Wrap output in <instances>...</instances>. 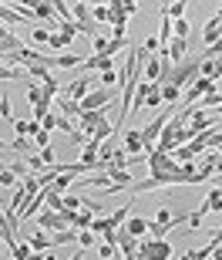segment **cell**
<instances>
[{
    "mask_svg": "<svg viewBox=\"0 0 222 260\" xmlns=\"http://www.w3.org/2000/svg\"><path fill=\"white\" fill-rule=\"evenodd\" d=\"M34 20H48L58 27V17H54V4H34Z\"/></svg>",
    "mask_w": 222,
    "mask_h": 260,
    "instance_id": "2e32d148",
    "label": "cell"
},
{
    "mask_svg": "<svg viewBox=\"0 0 222 260\" xmlns=\"http://www.w3.org/2000/svg\"><path fill=\"white\" fill-rule=\"evenodd\" d=\"M115 233H118V250H121V257H135L138 240L131 237V233H125V230H115Z\"/></svg>",
    "mask_w": 222,
    "mask_h": 260,
    "instance_id": "8fae6325",
    "label": "cell"
},
{
    "mask_svg": "<svg viewBox=\"0 0 222 260\" xmlns=\"http://www.w3.org/2000/svg\"><path fill=\"white\" fill-rule=\"evenodd\" d=\"M199 75H202V58H199V54H189L182 64L172 68V75L165 78V85H175V88H182V91H185Z\"/></svg>",
    "mask_w": 222,
    "mask_h": 260,
    "instance_id": "6da1fadb",
    "label": "cell"
},
{
    "mask_svg": "<svg viewBox=\"0 0 222 260\" xmlns=\"http://www.w3.org/2000/svg\"><path fill=\"white\" fill-rule=\"evenodd\" d=\"M10 125L17 128V135H20V139H27V135H30V139H34V135L40 132V125H37V122H34V118H30V122H20V118H14Z\"/></svg>",
    "mask_w": 222,
    "mask_h": 260,
    "instance_id": "e0dca14e",
    "label": "cell"
},
{
    "mask_svg": "<svg viewBox=\"0 0 222 260\" xmlns=\"http://www.w3.org/2000/svg\"><path fill=\"white\" fill-rule=\"evenodd\" d=\"M27 247H30L34 253H44V250H51V240L44 237V233H34V237L27 240Z\"/></svg>",
    "mask_w": 222,
    "mask_h": 260,
    "instance_id": "603a6c76",
    "label": "cell"
},
{
    "mask_svg": "<svg viewBox=\"0 0 222 260\" xmlns=\"http://www.w3.org/2000/svg\"><path fill=\"white\" fill-rule=\"evenodd\" d=\"M101 85H105V88H115L118 85V75H115V71H105V75H101Z\"/></svg>",
    "mask_w": 222,
    "mask_h": 260,
    "instance_id": "f35d334b",
    "label": "cell"
},
{
    "mask_svg": "<svg viewBox=\"0 0 222 260\" xmlns=\"http://www.w3.org/2000/svg\"><path fill=\"white\" fill-rule=\"evenodd\" d=\"M125 152L128 155H145V145H142V132L138 128H128L125 132Z\"/></svg>",
    "mask_w": 222,
    "mask_h": 260,
    "instance_id": "9c48e42d",
    "label": "cell"
},
{
    "mask_svg": "<svg viewBox=\"0 0 222 260\" xmlns=\"http://www.w3.org/2000/svg\"><path fill=\"white\" fill-rule=\"evenodd\" d=\"M71 20L81 27V34L98 38V34H95V20H91V7H87V4H71Z\"/></svg>",
    "mask_w": 222,
    "mask_h": 260,
    "instance_id": "3957f363",
    "label": "cell"
},
{
    "mask_svg": "<svg viewBox=\"0 0 222 260\" xmlns=\"http://www.w3.org/2000/svg\"><path fill=\"white\" fill-rule=\"evenodd\" d=\"M91 243H95V233H91V230H81V233H77V247H81V250H87Z\"/></svg>",
    "mask_w": 222,
    "mask_h": 260,
    "instance_id": "e575fe53",
    "label": "cell"
},
{
    "mask_svg": "<svg viewBox=\"0 0 222 260\" xmlns=\"http://www.w3.org/2000/svg\"><path fill=\"white\" fill-rule=\"evenodd\" d=\"M71 183H74V173H64V176H58V179H54L51 186H54V193H61V196H64Z\"/></svg>",
    "mask_w": 222,
    "mask_h": 260,
    "instance_id": "4316f807",
    "label": "cell"
},
{
    "mask_svg": "<svg viewBox=\"0 0 222 260\" xmlns=\"http://www.w3.org/2000/svg\"><path fill=\"white\" fill-rule=\"evenodd\" d=\"M40 159H44V166H48V169H54V166H58V155H54V149H40Z\"/></svg>",
    "mask_w": 222,
    "mask_h": 260,
    "instance_id": "d590c367",
    "label": "cell"
},
{
    "mask_svg": "<svg viewBox=\"0 0 222 260\" xmlns=\"http://www.w3.org/2000/svg\"><path fill=\"white\" fill-rule=\"evenodd\" d=\"M138 257L142 260H172V243L142 237V240H138Z\"/></svg>",
    "mask_w": 222,
    "mask_h": 260,
    "instance_id": "7a4b0ae2",
    "label": "cell"
},
{
    "mask_svg": "<svg viewBox=\"0 0 222 260\" xmlns=\"http://www.w3.org/2000/svg\"><path fill=\"white\" fill-rule=\"evenodd\" d=\"M118 260H138V253H135V257H118Z\"/></svg>",
    "mask_w": 222,
    "mask_h": 260,
    "instance_id": "b9f144b4",
    "label": "cell"
},
{
    "mask_svg": "<svg viewBox=\"0 0 222 260\" xmlns=\"http://www.w3.org/2000/svg\"><path fill=\"white\" fill-rule=\"evenodd\" d=\"M111 102H115V98H111V91H108V88H98V91L84 95L77 105H81V112H98V108H108Z\"/></svg>",
    "mask_w": 222,
    "mask_h": 260,
    "instance_id": "277c9868",
    "label": "cell"
},
{
    "mask_svg": "<svg viewBox=\"0 0 222 260\" xmlns=\"http://www.w3.org/2000/svg\"><path fill=\"white\" fill-rule=\"evenodd\" d=\"M121 230H125V233H131L135 240H142V237H148V220H142V216H128Z\"/></svg>",
    "mask_w": 222,
    "mask_h": 260,
    "instance_id": "30bf717a",
    "label": "cell"
},
{
    "mask_svg": "<svg viewBox=\"0 0 222 260\" xmlns=\"http://www.w3.org/2000/svg\"><path fill=\"white\" fill-rule=\"evenodd\" d=\"M58 34H68V38H77L81 27H77L74 20H58Z\"/></svg>",
    "mask_w": 222,
    "mask_h": 260,
    "instance_id": "f1b7e54d",
    "label": "cell"
},
{
    "mask_svg": "<svg viewBox=\"0 0 222 260\" xmlns=\"http://www.w3.org/2000/svg\"><path fill=\"white\" fill-rule=\"evenodd\" d=\"M0 115L7 118V122H14V118H10V95H7V91L0 95Z\"/></svg>",
    "mask_w": 222,
    "mask_h": 260,
    "instance_id": "8d00e7d4",
    "label": "cell"
},
{
    "mask_svg": "<svg viewBox=\"0 0 222 260\" xmlns=\"http://www.w3.org/2000/svg\"><path fill=\"white\" fill-rule=\"evenodd\" d=\"M84 58H74V54H54V68H81Z\"/></svg>",
    "mask_w": 222,
    "mask_h": 260,
    "instance_id": "44dd1931",
    "label": "cell"
},
{
    "mask_svg": "<svg viewBox=\"0 0 222 260\" xmlns=\"http://www.w3.org/2000/svg\"><path fill=\"white\" fill-rule=\"evenodd\" d=\"M77 118H81V132H84L87 139H91V135H95L98 128H101V125H105V122H108L105 108H98V112H81V115H77Z\"/></svg>",
    "mask_w": 222,
    "mask_h": 260,
    "instance_id": "8992f818",
    "label": "cell"
},
{
    "mask_svg": "<svg viewBox=\"0 0 222 260\" xmlns=\"http://www.w3.org/2000/svg\"><path fill=\"white\" fill-rule=\"evenodd\" d=\"M125 44H128V41H115V38H111V54H118V51L125 48Z\"/></svg>",
    "mask_w": 222,
    "mask_h": 260,
    "instance_id": "ab89813d",
    "label": "cell"
},
{
    "mask_svg": "<svg viewBox=\"0 0 222 260\" xmlns=\"http://www.w3.org/2000/svg\"><path fill=\"white\" fill-rule=\"evenodd\" d=\"M71 41H74V38H68V34H58V30H54V34H51V41H48V48L64 51V48H71Z\"/></svg>",
    "mask_w": 222,
    "mask_h": 260,
    "instance_id": "d4e9b609",
    "label": "cell"
},
{
    "mask_svg": "<svg viewBox=\"0 0 222 260\" xmlns=\"http://www.w3.org/2000/svg\"><path fill=\"white\" fill-rule=\"evenodd\" d=\"M77 206H84V200L77 193H64V210H74L77 213Z\"/></svg>",
    "mask_w": 222,
    "mask_h": 260,
    "instance_id": "4dcf8cb0",
    "label": "cell"
},
{
    "mask_svg": "<svg viewBox=\"0 0 222 260\" xmlns=\"http://www.w3.org/2000/svg\"><path fill=\"white\" fill-rule=\"evenodd\" d=\"M68 260H84V253H81V250H77V253H74V257H68Z\"/></svg>",
    "mask_w": 222,
    "mask_h": 260,
    "instance_id": "60d3db41",
    "label": "cell"
},
{
    "mask_svg": "<svg viewBox=\"0 0 222 260\" xmlns=\"http://www.w3.org/2000/svg\"><path fill=\"white\" fill-rule=\"evenodd\" d=\"M0 253H4V240H0Z\"/></svg>",
    "mask_w": 222,
    "mask_h": 260,
    "instance_id": "7bdbcfd3",
    "label": "cell"
},
{
    "mask_svg": "<svg viewBox=\"0 0 222 260\" xmlns=\"http://www.w3.org/2000/svg\"><path fill=\"white\" fill-rule=\"evenodd\" d=\"M91 85H95V75H84V78H77V81H71V85L64 88V95H61V98H71V102H81L84 95H91Z\"/></svg>",
    "mask_w": 222,
    "mask_h": 260,
    "instance_id": "5b68a950",
    "label": "cell"
},
{
    "mask_svg": "<svg viewBox=\"0 0 222 260\" xmlns=\"http://www.w3.org/2000/svg\"><path fill=\"white\" fill-rule=\"evenodd\" d=\"M202 206H205L209 213H222V189H219V186H215L212 193L205 196V203H202Z\"/></svg>",
    "mask_w": 222,
    "mask_h": 260,
    "instance_id": "d6986e66",
    "label": "cell"
},
{
    "mask_svg": "<svg viewBox=\"0 0 222 260\" xmlns=\"http://www.w3.org/2000/svg\"><path fill=\"white\" fill-rule=\"evenodd\" d=\"M48 142H51V132H44V128H40V132L34 135V145H37V149H48Z\"/></svg>",
    "mask_w": 222,
    "mask_h": 260,
    "instance_id": "74e56055",
    "label": "cell"
},
{
    "mask_svg": "<svg viewBox=\"0 0 222 260\" xmlns=\"http://www.w3.org/2000/svg\"><path fill=\"white\" fill-rule=\"evenodd\" d=\"M189 54H192V41H185V38H172L168 41V58H172V64H182Z\"/></svg>",
    "mask_w": 222,
    "mask_h": 260,
    "instance_id": "52a82bcc",
    "label": "cell"
},
{
    "mask_svg": "<svg viewBox=\"0 0 222 260\" xmlns=\"http://www.w3.org/2000/svg\"><path fill=\"white\" fill-rule=\"evenodd\" d=\"M81 68H84V71H101V75H105V71H115V68H111V58H95V54H91Z\"/></svg>",
    "mask_w": 222,
    "mask_h": 260,
    "instance_id": "ac0fdd59",
    "label": "cell"
},
{
    "mask_svg": "<svg viewBox=\"0 0 222 260\" xmlns=\"http://www.w3.org/2000/svg\"><path fill=\"white\" fill-rule=\"evenodd\" d=\"M10 260H17V257H10Z\"/></svg>",
    "mask_w": 222,
    "mask_h": 260,
    "instance_id": "f6af8a7d",
    "label": "cell"
},
{
    "mask_svg": "<svg viewBox=\"0 0 222 260\" xmlns=\"http://www.w3.org/2000/svg\"><path fill=\"white\" fill-rule=\"evenodd\" d=\"M17 179H20V176H14L7 166L0 162V183H4V186H17Z\"/></svg>",
    "mask_w": 222,
    "mask_h": 260,
    "instance_id": "1f68e13d",
    "label": "cell"
},
{
    "mask_svg": "<svg viewBox=\"0 0 222 260\" xmlns=\"http://www.w3.org/2000/svg\"><path fill=\"white\" fill-rule=\"evenodd\" d=\"M30 41H34V44H48V41H51V30L34 27V30H30Z\"/></svg>",
    "mask_w": 222,
    "mask_h": 260,
    "instance_id": "d6a6232c",
    "label": "cell"
},
{
    "mask_svg": "<svg viewBox=\"0 0 222 260\" xmlns=\"http://www.w3.org/2000/svg\"><path fill=\"white\" fill-rule=\"evenodd\" d=\"M158 105H165V102H162V85H148L145 108H158Z\"/></svg>",
    "mask_w": 222,
    "mask_h": 260,
    "instance_id": "cb8c5ba5",
    "label": "cell"
},
{
    "mask_svg": "<svg viewBox=\"0 0 222 260\" xmlns=\"http://www.w3.org/2000/svg\"><path fill=\"white\" fill-rule=\"evenodd\" d=\"M24 162H27V169H30V173H40V169H48V166H44V159H40V155H27V159H24Z\"/></svg>",
    "mask_w": 222,
    "mask_h": 260,
    "instance_id": "836d02e7",
    "label": "cell"
},
{
    "mask_svg": "<svg viewBox=\"0 0 222 260\" xmlns=\"http://www.w3.org/2000/svg\"><path fill=\"white\" fill-rule=\"evenodd\" d=\"M0 240L7 243V250L14 253L20 247V240H17V230H14V223L7 220V216H4V206H0Z\"/></svg>",
    "mask_w": 222,
    "mask_h": 260,
    "instance_id": "ba28073f",
    "label": "cell"
},
{
    "mask_svg": "<svg viewBox=\"0 0 222 260\" xmlns=\"http://www.w3.org/2000/svg\"><path fill=\"white\" fill-rule=\"evenodd\" d=\"M179 98H182V88L162 85V102H165V105H179Z\"/></svg>",
    "mask_w": 222,
    "mask_h": 260,
    "instance_id": "7402d4cb",
    "label": "cell"
},
{
    "mask_svg": "<svg viewBox=\"0 0 222 260\" xmlns=\"http://www.w3.org/2000/svg\"><path fill=\"white\" fill-rule=\"evenodd\" d=\"M54 108H58L64 118H74V115H81V105L77 102H71V98H54Z\"/></svg>",
    "mask_w": 222,
    "mask_h": 260,
    "instance_id": "4fadbf2b",
    "label": "cell"
},
{
    "mask_svg": "<svg viewBox=\"0 0 222 260\" xmlns=\"http://www.w3.org/2000/svg\"><path fill=\"white\" fill-rule=\"evenodd\" d=\"M219 159H222V145H219Z\"/></svg>",
    "mask_w": 222,
    "mask_h": 260,
    "instance_id": "ee69618b",
    "label": "cell"
},
{
    "mask_svg": "<svg viewBox=\"0 0 222 260\" xmlns=\"http://www.w3.org/2000/svg\"><path fill=\"white\" fill-rule=\"evenodd\" d=\"M77 233H81V230H74V226H68V230H58L54 237H51V247H64V243H77Z\"/></svg>",
    "mask_w": 222,
    "mask_h": 260,
    "instance_id": "5bb4252c",
    "label": "cell"
},
{
    "mask_svg": "<svg viewBox=\"0 0 222 260\" xmlns=\"http://www.w3.org/2000/svg\"><path fill=\"white\" fill-rule=\"evenodd\" d=\"M172 38H185L189 41V20H172Z\"/></svg>",
    "mask_w": 222,
    "mask_h": 260,
    "instance_id": "f546056e",
    "label": "cell"
},
{
    "mask_svg": "<svg viewBox=\"0 0 222 260\" xmlns=\"http://www.w3.org/2000/svg\"><path fill=\"white\" fill-rule=\"evenodd\" d=\"M91 17H95L98 24H111V10H108V4H95V7H91Z\"/></svg>",
    "mask_w": 222,
    "mask_h": 260,
    "instance_id": "484cf974",
    "label": "cell"
},
{
    "mask_svg": "<svg viewBox=\"0 0 222 260\" xmlns=\"http://www.w3.org/2000/svg\"><path fill=\"white\" fill-rule=\"evenodd\" d=\"M24 85H27V105L34 108V105L40 102V98H44V88H40V85H34L30 78H24Z\"/></svg>",
    "mask_w": 222,
    "mask_h": 260,
    "instance_id": "ffe728a7",
    "label": "cell"
},
{
    "mask_svg": "<svg viewBox=\"0 0 222 260\" xmlns=\"http://www.w3.org/2000/svg\"><path fill=\"white\" fill-rule=\"evenodd\" d=\"M219 34H222V20L212 14V17H209V24H205V30H202L205 48H209V44H215V41H219Z\"/></svg>",
    "mask_w": 222,
    "mask_h": 260,
    "instance_id": "7c38bea8",
    "label": "cell"
},
{
    "mask_svg": "<svg viewBox=\"0 0 222 260\" xmlns=\"http://www.w3.org/2000/svg\"><path fill=\"white\" fill-rule=\"evenodd\" d=\"M212 250H215V243L205 240L202 247H195V250H185V257H182V260H212Z\"/></svg>",
    "mask_w": 222,
    "mask_h": 260,
    "instance_id": "9a60e30c",
    "label": "cell"
},
{
    "mask_svg": "<svg viewBox=\"0 0 222 260\" xmlns=\"http://www.w3.org/2000/svg\"><path fill=\"white\" fill-rule=\"evenodd\" d=\"M10 149H14V152H20V155H24V159H27V155H30V149H34V145H30V139H20V135H17V139L10 142Z\"/></svg>",
    "mask_w": 222,
    "mask_h": 260,
    "instance_id": "83f0119b",
    "label": "cell"
}]
</instances>
